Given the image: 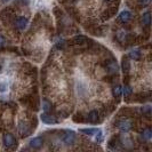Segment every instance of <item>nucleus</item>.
<instances>
[{
  "instance_id": "nucleus-1",
  "label": "nucleus",
  "mask_w": 152,
  "mask_h": 152,
  "mask_svg": "<svg viewBox=\"0 0 152 152\" xmlns=\"http://www.w3.org/2000/svg\"><path fill=\"white\" fill-rule=\"evenodd\" d=\"M2 143H4V146L6 149H15L16 144H17L16 138L10 133H5L2 135Z\"/></svg>"
},
{
  "instance_id": "nucleus-2",
  "label": "nucleus",
  "mask_w": 152,
  "mask_h": 152,
  "mask_svg": "<svg viewBox=\"0 0 152 152\" xmlns=\"http://www.w3.org/2000/svg\"><path fill=\"white\" fill-rule=\"evenodd\" d=\"M63 142L65 143L66 145H72L75 142H76V133L73 132V130H70V129H66V130H63Z\"/></svg>"
},
{
  "instance_id": "nucleus-3",
  "label": "nucleus",
  "mask_w": 152,
  "mask_h": 152,
  "mask_svg": "<svg viewBox=\"0 0 152 152\" xmlns=\"http://www.w3.org/2000/svg\"><path fill=\"white\" fill-rule=\"evenodd\" d=\"M117 127L119 128V130L121 133H128L133 128V121L129 120V119H122V120L118 122Z\"/></svg>"
},
{
  "instance_id": "nucleus-4",
  "label": "nucleus",
  "mask_w": 152,
  "mask_h": 152,
  "mask_svg": "<svg viewBox=\"0 0 152 152\" xmlns=\"http://www.w3.org/2000/svg\"><path fill=\"white\" fill-rule=\"evenodd\" d=\"M40 119H41V121L44 122V124H47V125H54V124H57V122L60 121L56 118V115H53L49 112H44L40 115Z\"/></svg>"
},
{
  "instance_id": "nucleus-5",
  "label": "nucleus",
  "mask_w": 152,
  "mask_h": 152,
  "mask_svg": "<svg viewBox=\"0 0 152 152\" xmlns=\"http://www.w3.org/2000/svg\"><path fill=\"white\" fill-rule=\"evenodd\" d=\"M86 121L91 122V124H97V122H99L101 121V119H99V112L97 110H91V112L87 114Z\"/></svg>"
},
{
  "instance_id": "nucleus-6",
  "label": "nucleus",
  "mask_w": 152,
  "mask_h": 152,
  "mask_svg": "<svg viewBox=\"0 0 152 152\" xmlns=\"http://www.w3.org/2000/svg\"><path fill=\"white\" fill-rule=\"evenodd\" d=\"M91 40L87 38V37H85V36H76V37H73V38L71 39V45H76V46H81V45H85V44H87V42H89Z\"/></svg>"
},
{
  "instance_id": "nucleus-7",
  "label": "nucleus",
  "mask_w": 152,
  "mask_h": 152,
  "mask_svg": "<svg viewBox=\"0 0 152 152\" xmlns=\"http://www.w3.org/2000/svg\"><path fill=\"white\" fill-rule=\"evenodd\" d=\"M117 12H118V7H117V6L107 8V10H104V12H103V14H102V20H103V21H107V20H110L111 17H113V16L117 14Z\"/></svg>"
},
{
  "instance_id": "nucleus-8",
  "label": "nucleus",
  "mask_w": 152,
  "mask_h": 152,
  "mask_svg": "<svg viewBox=\"0 0 152 152\" xmlns=\"http://www.w3.org/2000/svg\"><path fill=\"white\" fill-rule=\"evenodd\" d=\"M18 132H20L21 136L25 137V136H28V135H30V133L32 132V128H30V126H29L26 122L21 121L20 125H18Z\"/></svg>"
},
{
  "instance_id": "nucleus-9",
  "label": "nucleus",
  "mask_w": 152,
  "mask_h": 152,
  "mask_svg": "<svg viewBox=\"0 0 152 152\" xmlns=\"http://www.w3.org/2000/svg\"><path fill=\"white\" fill-rule=\"evenodd\" d=\"M29 145H30V148L34 149V150H39L44 145V138L42 137H34L29 142Z\"/></svg>"
},
{
  "instance_id": "nucleus-10",
  "label": "nucleus",
  "mask_w": 152,
  "mask_h": 152,
  "mask_svg": "<svg viewBox=\"0 0 152 152\" xmlns=\"http://www.w3.org/2000/svg\"><path fill=\"white\" fill-rule=\"evenodd\" d=\"M14 23H15V26L17 29L24 30L28 26V18L26 17H23V16H20V17H16Z\"/></svg>"
},
{
  "instance_id": "nucleus-11",
  "label": "nucleus",
  "mask_w": 152,
  "mask_h": 152,
  "mask_svg": "<svg viewBox=\"0 0 152 152\" xmlns=\"http://www.w3.org/2000/svg\"><path fill=\"white\" fill-rule=\"evenodd\" d=\"M121 69L124 71L125 75H128L130 71V60L128 57V55H125L122 56V60H121Z\"/></svg>"
},
{
  "instance_id": "nucleus-12",
  "label": "nucleus",
  "mask_w": 152,
  "mask_h": 152,
  "mask_svg": "<svg viewBox=\"0 0 152 152\" xmlns=\"http://www.w3.org/2000/svg\"><path fill=\"white\" fill-rule=\"evenodd\" d=\"M132 17H133V15H132V13H130L129 10H124L119 15V21L125 24V23L129 22L130 20H132Z\"/></svg>"
},
{
  "instance_id": "nucleus-13",
  "label": "nucleus",
  "mask_w": 152,
  "mask_h": 152,
  "mask_svg": "<svg viewBox=\"0 0 152 152\" xmlns=\"http://www.w3.org/2000/svg\"><path fill=\"white\" fill-rule=\"evenodd\" d=\"M121 94H122V88L120 85H115L113 88H112V95L113 97L117 99V102L120 101V97H121Z\"/></svg>"
},
{
  "instance_id": "nucleus-14",
  "label": "nucleus",
  "mask_w": 152,
  "mask_h": 152,
  "mask_svg": "<svg viewBox=\"0 0 152 152\" xmlns=\"http://www.w3.org/2000/svg\"><path fill=\"white\" fill-rule=\"evenodd\" d=\"M107 68L111 73H117L118 70H119V69H118V64H117V62L114 61V60H110V61L107 62Z\"/></svg>"
},
{
  "instance_id": "nucleus-15",
  "label": "nucleus",
  "mask_w": 152,
  "mask_h": 152,
  "mask_svg": "<svg viewBox=\"0 0 152 152\" xmlns=\"http://www.w3.org/2000/svg\"><path fill=\"white\" fill-rule=\"evenodd\" d=\"M142 23H143V26L145 28H150V24H151V13L150 12H146L142 16Z\"/></svg>"
},
{
  "instance_id": "nucleus-16",
  "label": "nucleus",
  "mask_w": 152,
  "mask_h": 152,
  "mask_svg": "<svg viewBox=\"0 0 152 152\" xmlns=\"http://www.w3.org/2000/svg\"><path fill=\"white\" fill-rule=\"evenodd\" d=\"M128 57L132 58V60H134V61H140V60L142 58V53H141V50H138V49H134V50H132V52L128 54Z\"/></svg>"
},
{
  "instance_id": "nucleus-17",
  "label": "nucleus",
  "mask_w": 152,
  "mask_h": 152,
  "mask_svg": "<svg viewBox=\"0 0 152 152\" xmlns=\"http://www.w3.org/2000/svg\"><path fill=\"white\" fill-rule=\"evenodd\" d=\"M99 129V128H81V129H79V132L85 134V135H87V136H93V135H95L97 133Z\"/></svg>"
},
{
  "instance_id": "nucleus-18",
  "label": "nucleus",
  "mask_w": 152,
  "mask_h": 152,
  "mask_svg": "<svg viewBox=\"0 0 152 152\" xmlns=\"http://www.w3.org/2000/svg\"><path fill=\"white\" fill-rule=\"evenodd\" d=\"M142 138L144 140V141H150L151 140V137H152V130L150 127H148V128H145V129H143V132H142Z\"/></svg>"
},
{
  "instance_id": "nucleus-19",
  "label": "nucleus",
  "mask_w": 152,
  "mask_h": 152,
  "mask_svg": "<svg viewBox=\"0 0 152 152\" xmlns=\"http://www.w3.org/2000/svg\"><path fill=\"white\" fill-rule=\"evenodd\" d=\"M142 113H143V117H145L148 120L151 119V107L150 105H145V107H142Z\"/></svg>"
},
{
  "instance_id": "nucleus-20",
  "label": "nucleus",
  "mask_w": 152,
  "mask_h": 152,
  "mask_svg": "<svg viewBox=\"0 0 152 152\" xmlns=\"http://www.w3.org/2000/svg\"><path fill=\"white\" fill-rule=\"evenodd\" d=\"M120 143V141H119V136H113L110 141H109V148L110 149H115L117 148V145Z\"/></svg>"
},
{
  "instance_id": "nucleus-21",
  "label": "nucleus",
  "mask_w": 152,
  "mask_h": 152,
  "mask_svg": "<svg viewBox=\"0 0 152 152\" xmlns=\"http://www.w3.org/2000/svg\"><path fill=\"white\" fill-rule=\"evenodd\" d=\"M124 95H125V99H126V101H128V99H129L130 96H132V94H133V89L130 88V86H128V85H125V87H124Z\"/></svg>"
},
{
  "instance_id": "nucleus-22",
  "label": "nucleus",
  "mask_w": 152,
  "mask_h": 152,
  "mask_svg": "<svg viewBox=\"0 0 152 152\" xmlns=\"http://www.w3.org/2000/svg\"><path fill=\"white\" fill-rule=\"evenodd\" d=\"M66 10H68V13L72 16L73 18H76L77 21H79V13L77 12L75 8L73 7H66Z\"/></svg>"
},
{
  "instance_id": "nucleus-23",
  "label": "nucleus",
  "mask_w": 152,
  "mask_h": 152,
  "mask_svg": "<svg viewBox=\"0 0 152 152\" xmlns=\"http://www.w3.org/2000/svg\"><path fill=\"white\" fill-rule=\"evenodd\" d=\"M72 119H73V121H75V122H85V121H86L85 115H83L81 113L75 114V115L72 117Z\"/></svg>"
},
{
  "instance_id": "nucleus-24",
  "label": "nucleus",
  "mask_w": 152,
  "mask_h": 152,
  "mask_svg": "<svg viewBox=\"0 0 152 152\" xmlns=\"http://www.w3.org/2000/svg\"><path fill=\"white\" fill-rule=\"evenodd\" d=\"M42 109L45 112H50L52 111V103L47 99H44V103H42Z\"/></svg>"
},
{
  "instance_id": "nucleus-25",
  "label": "nucleus",
  "mask_w": 152,
  "mask_h": 152,
  "mask_svg": "<svg viewBox=\"0 0 152 152\" xmlns=\"http://www.w3.org/2000/svg\"><path fill=\"white\" fill-rule=\"evenodd\" d=\"M95 140H96L97 143H101L103 141V134H102V130L101 129L97 130V133L95 134Z\"/></svg>"
},
{
  "instance_id": "nucleus-26",
  "label": "nucleus",
  "mask_w": 152,
  "mask_h": 152,
  "mask_svg": "<svg viewBox=\"0 0 152 152\" xmlns=\"http://www.w3.org/2000/svg\"><path fill=\"white\" fill-rule=\"evenodd\" d=\"M7 87H8V84L6 81L0 83V93H4V91H7Z\"/></svg>"
},
{
  "instance_id": "nucleus-27",
  "label": "nucleus",
  "mask_w": 152,
  "mask_h": 152,
  "mask_svg": "<svg viewBox=\"0 0 152 152\" xmlns=\"http://www.w3.org/2000/svg\"><path fill=\"white\" fill-rule=\"evenodd\" d=\"M140 2H141V5H142L143 7H146V6H149V5H150L151 0H140Z\"/></svg>"
},
{
  "instance_id": "nucleus-28",
  "label": "nucleus",
  "mask_w": 152,
  "mask_h": 152,
  "mask_svg": "<svg viewBox=\"0 0 152 152\" xmlns=\"http://www.w3.org/2000/svg\"><path fill=\"white\" fill-rule=\"evenodd\" d=\"M5 45H6V39L4 38L2 36H0V48L4 47Z\"/></svg>"
},
{
  "instance_id": "nucleus-29",
  "label": "nucleus",
  "mask_w": 152,
  "mask_h": 152,
  "mask_svg": "<svg viewBox=\"0 0 152 152\" xmlns=\"http://www.w3.org/2000/svg\"><path fill=\"white\" fill-rule=\"evenodd\" d=\"M60 1H61L62 4H66V2H69L70 0H60Z\"/></svg>"
},
{
  "instance_id": "nucleus-30",
  "label": "nucleus",
  "mask_w": 152,
  "mask_h": 152,
  "mask_svg": "<svg viewBox=\"0 0 152 152\" xmlns=\"http://www.w3.org/2000/svg\"><path fill=\"white\" fill-rule=\"evenodd\" d=\"M76 1H78V0H70L69 2H76Z\"/></svg>"
},
{
  "instance_id": "nucleus-31",
  "label": "nucleus",
  "mask_w": 152,
  "mask_h": 152,
  "mask_svg": "<svg viewBox=\"0 0 152 152\" xmlns=\"http://www.w3.org/2000/svg\"><path fill=\"white\" fill-rule=\"evenodd\" d=\"M9 0H2V2H8Z\"/></svg>"
},
{
  "instance_id": "nucleus-32",
  "label": "nucleus",
  "mask_w": 152,
  "mask_h": 152,
  "mask_svg": "<svg viewBox=\"0 0 152 152\" xmlns=\"http://www.w3.org/2000/svg\"><path fill=\"white\" fill-rule=\"evenodd\" d=\"M105 1H111V0H105Z\"/></svg>"
}]
</instances>
